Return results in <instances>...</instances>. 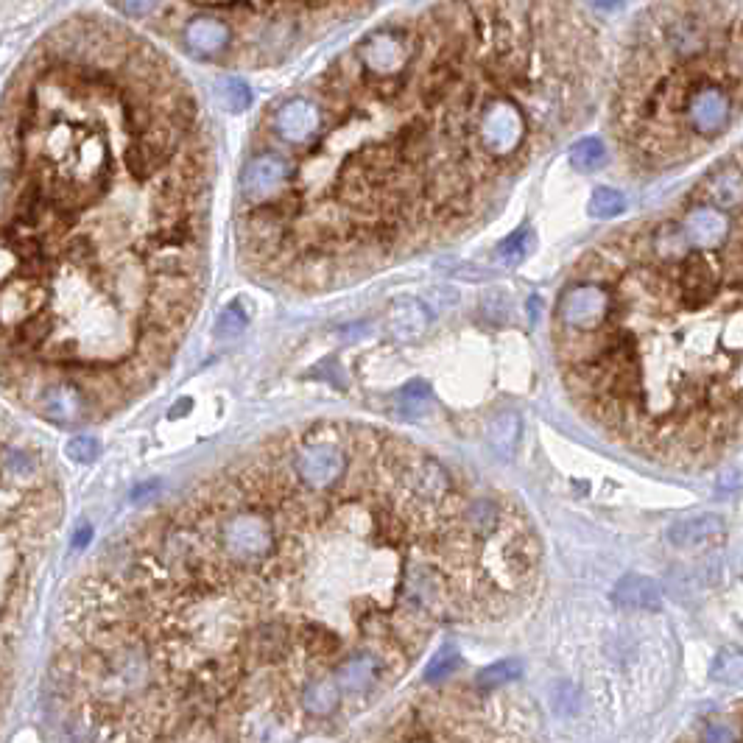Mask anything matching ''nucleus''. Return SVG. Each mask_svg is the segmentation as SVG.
<instances>
[{"label":"nucleus","mask_w":743,"mask_h":743,"mask_svg":"<svg viewBox=\"0 0 743 743\" xmlns=\"http://www.w3.org/2000/svg\"><path fill=\"white\" fill-rule=\"evenodd\" d=\"M246 327V313L238 302H232L230 308H224L221 316H218L216 325V336L218 338H238L244 333Z\"/></svg>","instance_id":"obj_22"},{"label":"nucleus","mask_w":743,"mask_h":743,"mask_svg":"<svg viewBox=\"0 0 743 743\" xmlns=\"http://www.w3.org/2000/svg\"><path fill=\"white\" fill-rule=\"evenodd\" d=\"M704 193L718 210H738L743 207V171L735 165L718 168L716 174L707 176Z\"/></svg>","instance_id":"obj_13"},{"label":"nucleus","mask_w":743,"mask_h":743,"mask_svg":"<svg viewBox=\"0 0 743 743\" xmlns=\"http://www.w3.org/2000/svg\"><path fill=\"white\" fill-rule=\"evenodd\" d=\"M523 676V662L520 660H500L495 665H489L484 668L478 679H475V685L481 690H495L500 685H509L514 679H520Z\"/></svg>","instance_id":"obj_17"},{"label":"nucleus","mask_w":743,"mask_h":743,"mask_svg":"<svg viewBox=\"0 0 743 743\" xmlns=\"http://www.w3.org/2000/svg\"><path fill=\"white\" fill-rule=\"evenodd\" d=\"M182 45L199 59H216L232 45V28L227 20L213 14L193 17L182 31Z\"/></svg>","instance_id":"obj_8"},{"label":"nucleus","mask_w":743,"mask_h":743,"mask_svg":"<svg viewBox=\"0 0 743 743\" xmlns=\"http://www.w3.org/2000/svg\"><path fill=\"white\" fill-rule=\"evenodd\" d=\"M704 741H738L741 732L727 730V724H707V730L702 735Z\"/></svg>","instance_id":"obj_27"},{"label":"nucleus","mask_w":743,"mask_h":743,"mask_svg":"<svg viewBox=\"0 0 743 743\" xmlns=\"http://www.w3.org/2000/svg\"><path fill=\"white\" fill-rule=\"evenodd\" d=\"M609 308H612V291L609 285L598 280H579L573 283L559 299L556 308V325L565 336L595 333L607 325Z\"/></svg>","instance_id":"obj_5"},{"label":"nucleus","mask_w":743,"mask_h":743,"mask_svg":"<svg viewBox=\"0 0 743 743\" xmlns=\"http://www.w3.org/2000/svg\"><path fill=\"white\" fill-rule=\"evenodd\" d=\"M626 210V196L615 188H595L590 196V216L615 218Z\"/></svg>","instance_id":"obj_19"},{"label":"nucleus","mask_w":743,"mask_h":743,"mask_svg":"<svg viewBox=\"0 0 743 743\" xmlns=\"http://www.w3.org/2000/svg\"><path fill=\"white\" fill-rule=\"evenodd\" d=\"M735 87L741 84H713L699 95H693V101L685 109V123L693 135L713 140L730 129L732 118H735V93H732Z\"/></svg>","instance_id":"obj_6"},{"label":"nucleus","mask_w":743,"mask_h":743,"mask_svg":"<svg viewBox=\"0 0 743 743\" xmlns=\"http://www.w3.org/2000/svg\"><path fill=\"white\" fill-rule=\"evenodd\" d=\"M84 540H90V528H82V531H79V537L73 540V545H76V548H82Z\"/></svg>","instance_id":"obj_28"},{"label":"nucleus","mask_w":743,"mask_h":743,"mask_svg":"<svg viewBox=\"0 0 743 743\" xmlns=\"http://www.w3.org/2000/svg\"><path fill=\"white\" fill-rule=\"evenodd\" d=\"M319 107L311 95H294L274 109L269 121V135L288 151L299 149L319 132Z\"/></svg>","instance_id":"obj_7"},{"label":"nucleus","mask_w":743,"mask_h":743,"mask_svg":"<svg viewBox=\"0 0 743 743\" xmlns=\"http://www.w3.org/2000/svg\"><path fill=\"white\" fill-rule=\"evenodd\" d=\"M615 604L623 609H635V612H654L662 607V590L660 584L649 576H637L629 573L615 584Z\"/></svg>","instance_id":"obj_11"},{"label":"nucleus","mask_w":743,"mask_h":743,"mask_svg":"<svg viewBox=\"0 0 743 743\" xmlns=\"http://www.w3.org/2000/svg\"><path fill=\"white\" fill-rule=\"evenodd\" d=\"M431 316L417 299H397L389 311V330L397 341H414L425 333Z\"/></svg>","instance_id":"obj_14"},{"label":"nucleus","mask_w":743,"mask_h":743,"mask_svg":"<svg viewBox=\"0 0 743 743\" xmlns=\"http://www.w3.org/2000/svg\"><path fill=\"white\" fill-rule=\"evenodd\" d=\"M199 9L218 12L221 20H238L235 40L244 34L241 45H252L260 56L271 51H288L308 37H319L344 20L364 14L375 0H188ZM232 40V42H235Z\"/></svg>","instance_id":"obj_4"},{"label":"nucleus","mask_w":743,"mask_h":743,"mask_svg":"<svg viewBox=\"0 0 743 743\" xmlns=\"http://www.w3.org/2000/svg\"><path fill=\"white\" fill-rule=\"evenodd\" d=\"M210 146L190 87L98 17L37 42L6 93L3 378L56 425L149 392L202 305Z\"/></svg>","instance_id":"obj_2"},{"label":"nucleus","mask_w":743,"mask_h":743,"mask_svg":"<svg viewBox=\"0 0 743 743\" xmlns=\"http://www.w3.org/2000/svg\"><path fill=\"white\" fill-rule=\"evenodd\" d=\"M540 545L514 500L364 425L347 473H299L288 431L115 542L70 587L56 713L76 738H327L445 623L506 615Z\"/></svg>","instance_id":"obj_1"},{"label":"nucleus","mask_w":743,"mask_h":743,"mask_svg":"<svg viewBox=\"0 0 743 743\" xmlns=\"http://www.w3.org/2000/svg\"><path fill=\"white\" fill-rule=\"evenodd\" d=\"M461 665V657L456 649H442L436 657L431 660V665L425 668V679L428 682H439V679H447L453 676V671Z\"/></svg>","instance_id":"obj_23"},{"label":"nucleus","mask_w":743,"mask_h":743,"mask_svg":"<svg viewBox=\"0 0 743 743\" xmlns=\"http://www.w3.org/2000/svg\"><path fill=\"white\" fill-rule=\"evenodd\" d=\"M157 3H160V0H118V6H121L129 17H146V14H151L157 9Z\"/></svg>","instance_id":"obj_26"},{"label":"nucleus","mask_w":743,"mask_h":743,"mask_svg":"<svg viewBox=\"0 0 743 743\" xmlns=\"http://www.w3.org/2000/svg\"><path fill=\"white\" fill-rule=\"evenodd\" d=\"M688 246V235H685L682 227H676V224H662V227L651 232V249H654V255L665 257V260L682 257L688 252Z\"/></svg>","instance_id":"obj_15"},{"label":"nucleus","mask_w":743,"mask_h":743,"mask_svg":"<svg viewBox=\"0 0 743 743\" xmlns=\"http://www.w3.org/2000/svg\"><path fill=\"white\" fill-rule=\"evenodd\" d=\"M531 249H534V232L523 227V230L512 232L503 244L498 246V260L503 266H517V263H523L528 255H531Z\"/></svg>","instance_id":"obj_16"},{"label":"nucleus","mask_w":743,"mask_h":743,"mask_svg":"<svg viewBox=\"0 0 743 743\" xmlns=\"http://www.w3.org/2000/svg\"><path fill=\"white\" fill-rule=\"evenodd\" d=\"M65 453H68V459L79 461V464H87V461H95L101 456V445H98V439L95 436H73L65 447Z\"/></svg>","instance_id":"obj_24"},{"label":"nucleus","mask_w":743,"mask_h":743,"mask_svg":"<svg viewBox=\"0 0 743 743\" xmlns=\"http://www.w3.org/2000/svg\"><path fill=\"white\" fill-rule=\"evenodd\" d=\"M604 160H607V149L598 137H581L579 143L570 149V163L579 171H595L604 165Z\"/></svg>","instance_id":"obj_18"},{"label":"nucleus","mask_w":743,"mask_h":743,"mask_svg":"<svg viewBox=\"0 0 743 743\" xmlns=\"http://www.w3.org/2000/svg\"><path fill=\"white\" fill-rule=\"evenodd\" d=\"M400 400H403V406L411 408L414 414H422V408L428 403V386H425V383H411V386L403 389Z\"/></svg>","instance_id":"obj_25"},{"label":"nucleus","mask_w":743,"mask_h":743,"mask_svg":"<svg viewBox=\"0 0 743 743\" xmlns=\"http://www.w3.org/2000/svg\"><path fill=\"white\" fill-rule=\"evenodd\" d=\"M682 230L688 235V241L699 249H716L727 241L730 235V218L724 210H718L713 204H702V207H693L685 221H682Z\"/></svg>","instance_id":"obj_10"},{"label":"nucleus","mask_w":743,"mask_h":743,"mask_svg":"<svg viewBox=\"0 0 743 743\" xmlns=\"http://www.w3.org/2000/svg\"><path fill=\"white\" fill-rule=\"evenodd\" d=\"M721 534H724V520L718 514H696L668 528V540L674 542L676 548L704 545V542L718 540Z\"/></svg>","instance_id":"obj_12"},{"label":"nucleus","mask_w":743,"mask_h":743,"mask_svg":"<svg viewBox=\"0 0 743 743\" xmlns=\"http://www.w3.org/2000/svg\"><path fill=\"white\" fill-rule=\"evenodd\" d=\"M593 59L568 0H439L366 31L313 87L319 132L283 154L285 188L241 207L246 260L319 291L467 230L568 118Z\"/></svg>","instance_id":"obj_3"},{"label":"nucleus","mask_w":743,"mask_h":743,"mask_svg":"<svg viewBox=\"0 0 743 743\" xmlns=\"http://www.w3.org/2000/svg\"><path fill=\"white\" fill-rule=\"evenodd\" d=\"M718 266L710 255H688L682 257V266H679V291L682 299H688L690 305L696 302H707L718 294Z\"/></svg>","instance_id":"obj_9"},{"label":"nucleus","mask_w":743,"mask_h":743,"mask_svg":"<svg viewBox=\"0 0 743 743\" xmlns=\"http://www.w3.org/2000/svg\"><path fill=\"white\" fill-rule=\"evenodd\" d=\"M713 679L716 682H743V654L735 649L718 651L716 662H713Z\"/></svg>","instance_id":"obj_20"},{"label":"nucleus","mask_w":743,"mask_h":743,"mask_svg":"<svg viewBox=\"0 0 743 743\" xmlns=\"http://www.w3.org/2000/svg\"><path fill=\"white\" fill-rule=\"evenodd\" d=\"M221 98H224V107L230 112H244L252 104V90L246 87L244 79H224L221 82Z\"/></svg>","instance_id":"obj_21"}]
</instances>
